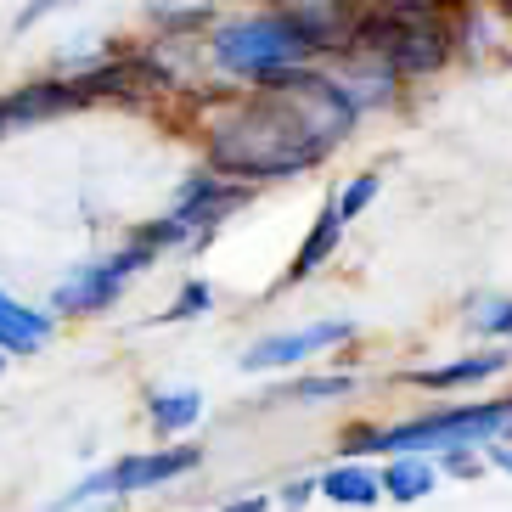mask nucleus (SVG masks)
Here are the masks:
<instances>
[{"mask_svg": "<svg viewBox=\"0 0 512 512\" xmlns=\"http://www.w3.org/2000/svg\"><path fill=\"white\" fill-rule=\"evenodd\" d=\"M439 462V479L445 484H479L490 479V456L484 451H451V456H434Z\"/></svg>", "mask_w": 512, "mask_h": 512, "instance_id": "nucleus-20", "label": "nucleus"}, {"mask_svg": "<svg viewBox=\"0 0 512 512\" xmlns=\"http://www.w3.org/2000/svg\"><path fill=\"white\" fill-rule=\"evenodd\" d=\"M203 417H209V394L197 383H152L141 394V422L152 439H197Z\"/></svg>", "mask_w": 512, "mask_h": 512, "instance_id": "nucleus-11", "label": "nucleus"}, {"mask_svg": "<svg viewBox=\"0 0 512 512\" xmlns=\"http://www.w3.org/2000/svg\"><path fill=\"white\" fill-rule=\"evenodd\" d=\"M377 479H383V507H422L428 496L445 490L439 462L434 456H422V451L383 456V462H377Z\"/></svg>", "mask_w": 512, "mask_h": 512, "instance_id": "nucleus-14", "label": "nucleus"}, {"mask_svg": "<svg viewBox=\"0 0 512 512\" xmlns=\"http://www.w3.org/2000/svg\"><path fill=\"white\" fill-rule=\"evenodd\" d=\"M332 209L344 214V226H355V220H366V214L377 209V197H383V169L366 164V169H349L344 181L332 186Z\"/></svg>", "mask_w": 512, "mask_h": 512, "instance_id": "nucleus-18", "label": "nucleus"}, {"mask_svg": "<svg viewBox=\"0 0 512 512\" xmlns=\"http://www.w3.org/2000/svg\"><path fill=\"white\" fill-rule=\"evenodd\" d=\"M158 265H164V254L130 226L124 237H113V242H102V248H91V254L68 259L62 276L51 282V293H46V310L62 321V327L107 321L152 271H158Z\"/></svg>", "mask_w": 512, "mask_h": 512, "instance_id": "nucleus-5", "label": "nucleus"}, {"mask_svg": "<svg viewBox=\"0 0 512 512\" xmlns=\"http://www.w3.org/2000/svg\"><path fill=\"white\" fill-rule=\"evenodd\" d=\"M361 102L349 96L332 62H304L293 74L248 91H203L192 102L197 164L220 169L231 181L254 186H293L321 175L349 152L366 130Z\"/></svg>", "mask_w": 512, "mask_h": 512, "instance_id": "nucleus-1", "label": "nucleus"}, {"mask_svg": "<svg viewBox=\"0 0 512 512\" xmlns=\"http://www.w3.org/2000/svg\"><path fill=\"white\" fill-rule=\"evenodd\" d=\"M344 237H349L344 214L332 209V197H321L316 214L304 220L299 242H293V254H287L282 276H276V293H299V287L321 282V276L338 265V254H344Z\"/></svg>", "mask_w": 512, "mask_h": 512, "instance_id": "nucleus-9", "label": "nucleus"}, {"mask_svg": "<svg viewBox=\"0 0 512 512\" xmlns=\"http://www.w3.org/2000/svg\"><path fill=\"white\" fill-rule=\"evenodd\" d=\"M355 344H361V321L355 316H310V321L271 327V332H259V338H248L237 355V372L242 377H287V372L316 366V361H344Z\"/></svg>", "mask_w": 512, "mask_h": 512, "instance_id": "nucleus-6", "label": "nucleus"}, {"mask_svg": "<svg viewBox=\"0 0 512 512\" xmlns=\"http://www.w3.org/2000/svg\"><path fill=\"white\" fill-rule=\"evenodd\" d=\"M344 29L349 0H242L209 17L197 34V62L209 91H248L304 62H332L344 51Z\"/></svg>", "mask_w": 512, "mask_h": 512, "instance_id": "nucleus-2", "label": "nucleus"}, {"mask_svg": "<svg viewBox=\"0 0 512 512\" xmlns=\"http://www.w3.org/2000/svg\"><path fill=\"white\" fill-rule=\"evenodd\" d=\"M366 394V377L344 361H316L287 372L276 389L259 394V411H321V406H349Z\"/></svg>", "mask_w": 512, "mask_h": 512, "instance_id": "nucleus-8", "label": "nucleus"}, {"mask_svg": "<svg viewBox=\"0 0 512 512\" xmlns=\"http://www.w3.org/2000/svg\"><path fill=\"white\" fill-rule=\"evenodd\" d=\"M214 12H220V0H158V6H147V34L197 40V34L209 29Z\"/></svg>", "mask_w": 512, "mask_h": 512, "instance_id": "nucleus-17", "label": "nucleus"}, {"mask_svg": "<svg viewBox=\"0 0 512 512\" xmlns=\"http://www.w3.org/2000/svg\"><path fill=\"white\" fill-rule=\"evenodd\" d=\"M321 501L338 512H372L383 507V479H377L372 456H332L327 467H316Z\"/></svg>", "mask_w": 512, "mask_h": 512, "instance_id": "nucleus-12", "label": "nucleus"}, {"mask_svg": "<svg viewBox=\"0 0 512 512\" xmlns=\"http://www.w3.org/2000/svg\"><path fill=\"white\" fill-rule=\"evenodd\" d=\"M271 490H276V512H310L321 501L316 473H287L282 484H271Z\"/></svg>", "mask_w": 512, "mask_h": 512, "instance_id": "nucleus-19", "label": "nucleus"}, {"mask_svg": "<svg viewBox=\"0 0 512 512\" xmlns=\"http://www.w3.org/2000/svg\"><path fill=\"white\" fill-rule=\"evenodd\" d=\"M254 197H259L254 186L231 181V175H220V169H209V164H192L181 181H175L164 209L136 220V231L164 259H203L242 214L254 209Z\"/></svg>", "mask_w": 512, "mask_h": 512, "instance_id": "nucleus-4", "label": "nucleus"}, {"mask_svg": "<svg viewBox=\"0 0 512 512\" xmlns=\"http://www.w3.org/2000/svg\"><path fill=\"white\" fill-rule=\"evenodd\" d=\"M203 467H209V451L197 439H152L141 451H119V456H107L102 467L79 473L68 490H57L46 501V512H119L130 501L181 490Z\"/></svg>", "mask_w": 512, "mask_h": 512, "instance_id": "nucleus-3", "label": "nucleus"}, {"mask_svg": "<svg viewBox=\"0 0 512 512\" xmlns=\"http://www.w3.org/2000/svg\"><path fill=\"white\" fill-rule=\"evenodd\" d=\"M484 456H490V473H501V479H512V417L501 422V434L484 445Z\"/></svg>", "mask_w": 512, "mask_h": 512, "instance_id": "nucleus-24", "label": "nucleus"}, {"mask_svg": "<svg viewBox=\"0 0 512 512\" xmlns=\"http://www.w3.org/2000/svg\"><path fill=\"white\" fill-rule=\"evenodd\" d=\"M79 0H23L12 12V34H29V29H40V23H51V17H62V12H74Z\"/></svg>", "mask_w": 512, "mask_h": 512, "instance_id": "nucleus-22", "label": "nucleus"}, {"mask_svg": "<svg viewBox=\"0 0 512 512\" xmlns=\"http://www.w3.org/2000/svg\"><path fill=\"white\" fill-rule=\"evenodd\" d=\"M389 383L406 394H422V400L490 394L501 383H512V344H467V349H451V355H434V361L394 366Z\"/></svg>", "mask_w": 512, "mask_h": 512, "instance_id": "nucleus-7", "label": "nucleus"}, {"mask_svg": "<svg viewBox=\"0 0 512 512\" xmlns=\"http://www.w3.org/2000/svg\"><path fill=\"white\" fill-rule=\"evenodd\" d=\"M490 6H496V12L507 17V29H512V0H490Z\"/></svg>", "mask_w": 512, "mask_h": 512, "instance_id": "nucleus-25", "label": "nucleus"}, {"mask_svg": "<svg viewBox=\"0 0 512 512\" xmlns=\"http://www.w3.org/2000/svg\"><path fill=\"white\" fill-rule=\"evenodd\" d=\"M214 512H276V490L271 484H237L231 496L214 501Z\"/></svg>", "mask_w": 512, "mask_h": 512, "instance_id": "nucleus-21", "label": "nucleus"}, {"mask_svg": "<svg viewBox=\"0 0 512 512\" xmlns=\"http://www.w3.org/2000/svg\"><path fill=\"white\" fill-rule=\"evenodd\" d=\"M6 372H12V355H6V349H0V383H6Z\"/></svg>", "mask_w": 512, "mask_h": 512, "instance_id": "nucleus-26", "label": "nucleus"}, {"mask_svg": "<svg viewBox=\"0 0 512 512\" xmlns=\"http://www.w3.org/2000/svg\"><path fill=\"white\" fill-rule=\"evenodd\" d=\"M214 310H220V287L209 282V276H181L175 282V293H169L158 310L147 316V327L152 332H175V327H197V321H209Z\"/></svg>", "mask_w": 512, "mask_h": 512, "instance_id": "nucleus-15", "label": "nucleus"}, {"mask_svg": "<svg viewBox=\"0 0 512 512\" xmlns=\"http://www.w3.org/2000/svg\"><path fill=\"white\" fill-rule=\"evenodd\" d=\"M462 327L473 344H512V293L479 287L462 299Z\"/></svg>", "mask_w": 512, "mask_h": 512, "instance_id": "nucleus-16", "label": "nucleus"}, {"mask_svg": "<svg viewBox=\"0 0 512 512\" xmlns=\"http://www.w3.org/2000/svg\"><path fill=\"white\" fill-rule=\"evenodd\" d=\"M62 321L46 310V299L34 304L23 299V293H12V287L0 282V349L12 355V361H34V355H46L51 344H57Z\"/></svg>", "mask_w": 512, "mask_h": 512, "instance_id": "nucleus-10", "label": "nucleus"}, {"mask_svg": "<svg viewBox=\"0 0 512 512\" xmlns=\"http://www.w3.org/2000/svg\"><path fill=\"white\" fill-rule=\"evenodd\" d=\"M361 6H377V12H439V17H456L467 0H361Z\"/></svg>", "mask_w": 512, "mask_h": 512, "instance_id": "nucleus-23", "label": "nucleus"}, {"mask_svg": "<svg viewBox=\"0 0 512 512\" xmlns=\"http://www.w3.org/2000/svg\"><path fill=\"white\" fill-rule=\"evenodd\" d=\"M507 46H512V29L490 0H467L456 12V62L462 68H484V62L507 57Z\"/></svg>", "mask_w": 512, "mask_h": 512, "instance_id": "nucleus-13", "label": "nucleus"}]
</instances>
